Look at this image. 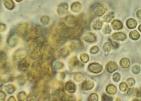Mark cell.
I'll list each match as a JSON object with an SVG mask.
<instances>
[{"instance_id": "cell-9", "label": "cell", "mask_w": 141, "mask_h": 101, "mask_svg": "<svg viewBox=\"0 0 141 101\" xmlns=\"http://www.w3.org/2000/svg\"><path fill=\"white\" fill-rule=\"evenodd\" d=\"M88 70L93 73H97L101 72L103 69V67L99 64L96 63H91L89 65Z\"/></svg>"}, {"instance_id": "cell-57", "label": "cell", "mask_w": 141, "mask_h": 101, "mask_svg": "<svg viewBox=\"0 0 141 101\" xmlns=\"http://www.w3.org/2000/svg\"><path fill=\"white\" fill-rule=\"evenodd\" d=\"M139 31H140V32H141V25L139 26Z\"/></svg>"}, {"instance_id": "cell-45", "label": "cell", "mask_w": 141, "mask_h": 101, "mask_svg": "<svg viewBox=\"0 0 141 101\" xmlns=\"http://www.w3.org/2000/svg\"><path fill=\"white\" fill-rule=\"evenodd\" d=\"M120 75L118 73H115L114 74L113 76V80L115 82H117L120 80Z\"/></svg>"}, {"instance_id": "cell-20", "label": "cell", "mask_w": 141, "mask_h": 101, "mask_svg": "<svg viewBox=\"0 0 141 101\" xmlns=\"http://www.w3.org/2000/svg\"><path fill=\"white\" fill-rule=\"evenodd\" d=\"M70 50L67 47H64V48H61L59 51H58V54L60 56L65 57H67L70 53Z\"/></svg>"}, {"instance_id": "cell-47", "label": "cell", "mask_w": 141, "mask_h": 101, "mask_svg": "<svg viewBox=\"0 0 141 101\" xmlns=\"http://www.w3.org/2000/svg\"><path fill=\"white\" fill-rule=\"evenodd\" d=\"M102 101H112V98L109 97L105 94H103L102 97Z\"/></svg>"}, {"instance_id": "cell-24", "label": "cell", "mask_w": 141, "mask_h": 101, "mask_svg": "<svg viewBox=\"0 0 141 101\" xmlns=\"http://www.w3.org/2000/svg\"><path fill=\"white\" fill-rule=\"evenodd\" d=\"M4 3L6 8L8 10H12L14 8V3L12 0H4Z\"/></svg>"}, {"instance_id": "cell-34", "label": "cell", "mask_w": 141, "mask_h": 101, "mask_svg": "<svg viewBox=\"0 0 141 101\" xmlns=\"http://www.w3.org/2000/svg\"><path fill=\"white\" fill-rule=\"evenodd\" d=\"M74 79L75 81L79 82L82 81L83 79V75L80 72H77L75 73L74 76Z\"/></svg>"}, {"instance_id": "cell-38", "label": "cell", "mask_w": 141, "mask_h": 101, "mask_svg": "<svg viewBox=\"0 0 141 101\" xmlns=\"http://www.w3.org/2000/svg\"><path fill=\"white\" fill-rule=\"evenodd\" d=\"M40 21L43 25H48L50 22V18L48 16H44L41 18Z\"/></svg>"}, {"instance_id": "cell-4", "label": "cell", "mask_w": 141, "mask_h": 101, "mask_svg": "<svg viewBox=\"0 0 141 101\" xmlns=\"http://www.w3.org/2000/svg\"><path fill=\"white\" fill-rule=\"evenodd\" d=\"M29 76L32 79H37L41 78L42 72L38 65L34 64L29 72Z\"/></svg>"}, {"instance_id": "cell-1", "label": "cell", "mask_w": 141, "mask_h": 101, "mask_svg": "<svg viewBox=\"0 0 141 101\" xmlns=\"http://www.w3.org/2000/svg\"><path fill=\"white\" fill-rule=\"evenodd\" d=\"M42 44L40 43H36L34 44L30 53V57L34 60H36L42 57Z\"/></svg>"}, {"instance_id": "cell-29", "label": "cell", "mask_w": 141, "mask_h": 101, "mask_svg": "<svg viewBox=\"0 0 141 101\" xmlns=\"http://www.w3.org/2000/svg\"><path fill=\"white\" fill-rule=\"evenodd\" d=\"M61 101H75V96L67 94H63L60 97Z\"/></svg>"}, {"instance_id": "cell-14", "label": "cell", "mask_w": 141, "mask_h": 101, "mask_svg": "<svg viewBox=\"0 0 141 101\" xmlns=\"http://www.w3.org/2000/svg\"><path fill=\"white\" fill-rule=\"evenodd\" d=\"M65 88L69 93H74L76 90L75 85L71 81H68L65 83Z\"/></svg>"}, {"instance_id": "cell-31", "label": "cell", "mask_w": 141, "mask_h": 101, "mask_svg": "<svg viewBox=\"0 0 141 101\" xmlns=\"http://www.w3.org/2000/svg\"><path fill=\"white\" fill-rule=\"evenodd\" d=\"M120 65L122 68H128L130 66V61L127 58H123L120 61Z\"/></svg>"}, {"instance_id": "cell-6", "label": "cell", "mask_w": 141, "mask_h": 101, "mask_svg": "<svg viewBox=\"0 0 141 101\" xmlns=\"http://www.w3.org/2000/svg\"><path fill=\"white\" fill-rule=\"evenodd\" d=\"M27 52L25 49L23 48H19L17 50L15 51L13 54L14 60H17L24 59L27 57Z\"/></svg>"}, {"instance_id": "cell-39", "label": "cell", "mask_w": 141, "mask_h": 101, "mask_svg": "<svg viewBox=\"0 0 141 101\" xmlns=\"http://www.w3.org/2000/svg\"><path fill=\"white\" fill-rule=\"evenodd\" d=\"M64 64L61 61H57L55 62L54 67L56 69H61L64 67Z\"/></svg>"}, {"instance_id": "cell-55", "label": "cell", "mask_w": 141, "mask_h": 101, "mask_svg": "<svg viewBox=\"0 0 141 101\" xmlns=\"http://www.w3.org/2000/svg\"><path fill=\"white\" fill-rule=\"evenodd\" d=\"M8 101H16L14 97H13V96H11V97H10L9 98V99H8Z\"/></svg>"}, {"instance_id": "cell-8", "label": "cell", "mask_w": 141, "mask_h": 101, "mask_svg": "<svg viewBox=\"0 0 141 101\" xmlns=\"http://www.w3.org/2000/svg\"><path fill=\"white\" fill-rule=\"evenodd\" d=\"M63 88L62 83L59 81H55L50 89L51 93L54 95H58L59 94H61Z\"/></svg>"}, {"instance_id": "cell-7", "label": "cell", "mask_w": 141, "mask_h": 101, "mask_svg": "<svg viewBox=\"0 0 141 101\" xmlns=\"http://www.w3.org/2000/svg\"><path fill=\"white\" fill-rule=\"evenodd\" d=\"M28 28V24L27 23L21 24L17 27L16 33L18 36L23 37L26 34Z\"/></svg>"}, {"instance_id": "cell-32", "label": "cell", "mask_w": 141, "mask_h": 101, "mask_svg": "<svg viewBox=\"0 0 141 101\" xmlns=\"http://www.w3.org/2000/svg\"><path fill=\"white\" fill-rule=\"evenodd\" d=\"M27 94L26 92L24 91H21L17 94V98L19 101H25L27 99Z\"/></svg>"}, {"instance_id": "cell-2", "label": "cell", "mask_w": 141, "mask_h": 101, "mask_svg": "<svg viewBox=\"0 0 141 101\" xmlns=\"http://www.w3.org/2000/svg\"><path fill=\"white\" fill-rule=\"evenodd\" d=\"M63 23L70 28H76L79 27V22L77 17L73 15H69L65 17Z\"/></svg>"}, {"instance_id": "cell-44", "label": "cell", "mask_w": 141, "mask_h": 101, "mask_svg": "<svg viewBox=\"0 0 141 101\" xmlns=\"http://www.w3.org/2000/svg\"><path fill=\"white\" fill-rule=\"evenodd\" d=\"M140 70H141V69H140V67H139V66H134L132 68V72L135 74L139 73L140 72Z\"/></svg>"}, {"instance_id": "cell-48", "label": "cell", "mask_w": 141, "mask_h": 101, "mask_svg": "<svg viewBox=\"0 0 141 101\" xmlns=\"http://www.w3.org/2000/svg\"><path fill=\"white\" fill-rule=\"evenodd\" d=\"M127 82L130 86H133L135 84V80L133 78H129L127 80Z\"/></svg>"}, {"instance_id": "cell-54", "label": "cell", "mask_w": 141, "mask_h": 101, "mask_svg": "<svg viewBox=\"0 0 141 101\" xmlns=\"http://www.w3.org/2000/svg\"><path fill=\"white\" fill-rule=\"evenodd\" d=\"M134 89H132V88H130V89H129L128 91V94L129 95H131V94H132L134 92Z\"/></svg>"}, {"instance_id": "cell-56", "label": "cell", "mask_w": 141, "mask_h": 101, "mask_svg": "<svg viewBox=\"0 0 141 101\" xmlns=\"http://www.w3.org/2000/svg\"><path fill=\"white\" fill-rule=\"evenodd\" d=\"M36 97H35L34 96H31L29 98V99H28V101H31V99H32V101H34V100H35L34 99H35Z\"/></svg>"}, {"instance_id": "cell-27", "label": "cell", "mask_w": 141, "mask_h": 101, "mask_svg": "<svg viewBox=\"0 0 141 101\" xmlns=\"http://www.w3.org/2000/svg\"><path fill=\"white\" fill-rule=\"evenodd\" d=\"M5 89L6 92L9 94L13 93L16 90L15 87L12 84H9L6 86Z\"/></svg>"}, {"instance_id": "cell-5", "label": "cell", "mask_w": 141, "mask_h": 101, "mask_svg": "<svg viewBox=\"0 0 141 101\" xmlns=\"http://www.w3.org/2000/svg\"><path fill=\"white\" fill-rule=\"evenodd\" d=\"M43 31V29L41 26H36L31 29L29 32V37L31 38H38L41 36Z\"/></svg>"}, {"instance_id": "cell-46", "label": "cell", "mask_w": 141, "mask_h": 101, "mask_svg": "<svg viewBox=\"0 0 141 101\" xmlns=\"http://www.w3.org/2000/svg\"><path fill=\"white\" fill-rule=\"evenodd\" d=\"M113 16L112 14H109L105 16L104 17V19L105 22H109L111 21V19L113 18Z\"/></svg>"}, {"instance_id": "cell-19", "label": "cell", "mask_w": 141, "mask_h": 101, "mask_svg": "<svg viewBox=\"0 0 141 101\" xmlns=\"http://www.w3.org/2000/svg\"><path fill=\"white\" fill-rule=\"evenodd\" d=\"M67 47L68 48L70 51H74L78 49L80 47V44L76 41H71L67 44Z\"/></svg>"}, {"instance_id": "cell-12", "label": "cell", "mask_w": 141, "mask_h": 101, "mask_svg": "<svg viewBox=\"0 0 141 101\" xmlns=\"http://www.w3.org/2000/svg\"><path fill=\"white\" fill-rule=\"evenodd\" d=\"M82 38L84 41L88 43L94 42L96 40L95 35L91 32H86L84 33L82 36Z\"/></svg>"}, {"instance_id": "cell-42", "label": "cell", "mask_w": 141, "mask_h": 101, "mask_svg": "<svg viewBox=\"0 0 141 101\" xmlns=\"http://www.w3.org/2000/svg\"><path fill=\"white\" fill-rule=\"evenodd\" d=\"M120 90L122 92H125L126 91L128 88V86L126 83H122L120 85Z\"/></svg>"}, {"instance_id": "cell-33", "label": "cell", "mask_w": 141, "mask_h": 101, "mask_svg": "<svg viewBox=\"0 0 141 101\" xmlns=\"http://www.w3.org/2000/svg\"><path fill=\"white\" fill-rule=\"evenodd\" d=\"M140 37V34L136 31H133L130 33V37L131 39L134 40H137L139 39Z\"/></svg>"}, {"instance_id": "cell-3", "label": "cell", "mask_w": 141, "mask_h": 101, "mask_svg": "<svg viewBox=\"0 0 141 101\" xmlns=\"http://www.w3.org/2000/svg\"><path fill=\"white\" fill-rule=\"evenodd\" d=\"M54 50L51 47L48 45L43 46L42 49V57L44 60L47 61L51 58L54 55Z\"/></svg>"}, {"instance_id": "cell-52", "label": "cell", "mask_w": 141, "mask_h": 101, "mask_svg": "<svg viewBox=\"0 0 141 101\" xmlns=\"http://www.w3.org/2000/svg\"><path fill=\"white\" fill-rule=\"evenodd\" d=\"M137 16L138 18L141 19V10H139L137 12Z\"/></svg>"}, {"instance_id": "cell-28", "label": "cell", "mask_w": 141, "mask_h": 101, "mask_svg": "<svg viewBox=\"0 0 141 101\" xmlns=\"http://www.w3.org/2000/svg\"><path fill=\"white\" fill-rule=\"evenodd\" d=\"M17 82L20 86L25 84L27 81V78L25 75H21L17 77Z\"/></svg>"}, {"instance_id": "cell-37", "label": "cell", "mask_w": 141, "mask_h": 101, "mask_svg": "<svg viewBox=\"0 0 141 101\" xmlns=\"http://www.w3.org/2000/svg\"><path fill=\"white\" fill-rule=\"evenodd\" d=\"M7 59V56L5 52L2 51L1 52V65H3L6 63V60Z\"/></svg>"}, {"instance_id": "cell-25", "label": "cell", "mask_w": 141, "mask_h": 101, "mask_svg": "<svg viewBox=\"0 0 141 101\" xmlns=\"http://www.w3.org/2000/svg\"><path fill=\"white\" fill-rule=\"evenodd\" d=\"M111 25L113 29L115 30H120L122 27V22L119 20H114L112 22Z\"/></svg>"}, {"instance_id": "cell-40", "label": "cell", "mask_w": 141, "mask_h": 101, "mask_svg": "<svg viewBox=\"0 0 141 101\" xmlns=\"http://www.w3.org/2000/svg\"><path fill=\"white\" fill-rule=\"evenodd\" d=\"M98 96L96 93H92L89 97L88 100L90 101H97L98 100Z\"/></svg>"}, {"instance_id": "cell-21", "label": "cell", "mask_w": 141, "mask_h": 101, "mask_svg": "<svg viewBox=\"0 0 141 101\" xmlns=\"http://www.w3.org/2000/svg\"><path fill=\"white\" fill-rule=\"evenodd\" d=\"M112 37L114 40L118 41H124L126 38V36L125 33L122 32L116 33L113 34Z\"/></svg>"}, {"instance_id": "cell-16", "label": "cell", "mask_w": 141, "mask_h": 101, "mask_svg": "<svg viewBox=\"0 0 141 101\" xmlns=\"http://www.w3.org/2000/svg\"><path fill=\"white\" fill-rule=\"evenodd\" d=\"M105 9L103 6H96L93 9V12L95 15L101 16L105 12Z\"/></svg>"}, {"instance_id": "cell-13", "label": "cell", "mask_w": 141, "mask_h": 101, "mask_svg": "<svg viewBox=\"0 0 141 101\" xmlns=\"http://www.w3.org/2000/svg\"><path fill=\"white\" fill-rule=\"evenodd\" d=\"M42 71L43 73L46 76H51L52 74V70L50 65L48 63H44L42 65Z\"/></svg>"}, {"instance_id": "cell-30", "label": "cell", "mask_w": 141, "mask_h": 101, "mask_svg": "<svg viewBox=\"0 0 141 101\" xmlns=\"http://www.w3.org/2000/svg\"><path fill=\"white\" fill-rule=\"evenodd\" d=\"M107 92L110 94H114L117 91L116 88L113 85H109L106 89Z\"/></svg>"}, {"instance_id": "cell-22", "label": "cell", "mask_w": 141, "mask_h": 101, "mask_svg": "<svg viewBox=\"0 0 141 101\" xmlns=\"http://www.w3.org/2000/svg\"><path fill=\"white\" fill-rule=\"evenodd\" d=\"M82 5L78 2L74 3L71 6V9L74 12H80L82 10Z\"/></svg>"}, {"instance_id": "cell-51", "label": "cell", "mask_w": 141, "mask_h": 101, "mask_svg": "<svg viewBox=\"0 0 141 101\" xmlns=\"http://www.w3.org/2000/svg\"><path fill=\"white\" fill-rule=\"evenodd\" d=\"M6 26L4 24H1L0 25V32H2V31H4L6 30Z\"/></svg>"}, {"instance_id": "cell-15", "label": "cell", "mask_w": 141, "mask_h": 101, "mask_svg": "<svg viewBox=\"0 0 141 101\" xmlns=\"http://www.w3.org/2000/svg\"><path fill=\"white\" fill-rule=\"evenodd\" d=\"M68 6L67 4L63 3L58 6L57 9L58 13L60 15H62L67 12Z\"/></svg>"}, {"instance_id": "cell-41", "label": "cell", "mask_w": 141, "mask_h": 101, "mask_svg": "<svg viewBox=\"0 0 141 101\" xmlns=\"http://www.w3.org/2000/svg\"><path fill=\"white\" fill-rule=\"evenodd\" d=\"M111 43L109 42H107L105 43L103 46V50L106 52H109L111 50Z\"/></svg>"}, {"instance_id": "cell-11", "label": "cell", "mask_w": 141, "mask_h": 101, "mask_svg": "<svg viewBox=\"0 0 141 101\" xmlns=\"http://www.w3.org/2000/svg\"><path fill=\"white\" fill-rule=\"evenodd\" d=\"M80 64V62L77 59L75 56H73L69 59L68 65L69 69L73 70L74 68L77 67Z\"/></svg>"}, {"instance_id": "cell-36", "label": "cell", "mask_w": 141, "mask_h": 101, "mask_svg": "<svg viewBox=\"0 0 141 101\" xmlns=\"http://www.w3.org/2000/svg\"><path fill=\"white\" fill-rule=\"evenodd\" d=\"M80 59L82 62L84 63H87L89 60V57L87 54H82L80 56Z\"/></svg>"}, {"instance_id": "cell-10", "label": "cell", "mask_w": 141, "mask_h": 101, "mask_svg": "<svg viewBox=\"0 0 141 101\" xmlns=\"http://www.w3.org/2000/svg\"><path fill=\"white\" fill-rule=\"evenodd\" d=\"M30 66V62L26 59H24L19 63L18 68L20 71H27L29 69Z\"/></svg>"}, {"instance_id": "cell-18", "label": "cell", "mask_w": 141, "mask_h": 101, "mask_svg": "<svg viewBox=\"0 0 141 101\" xmlns=\"http://www.w3.org/2000/svg\"><path fill=\"white\" fill-rule=\"evenodd\" d=\"M94 83L92 81L90 80L84 81L82 83V88L84 90H90L94 88Z\"/></svg>"}, {"instance_id": "cell-53", "label": "cell", "mask_w": 141, "mask_h": 101, "mask_svg": "<svg viewBox=\"0 0 141 101\" xmlns=\"http://www.w3.org/2000/svg\"><path fill=\"white\" fill-rule=\"evenodd\" d=\"M111 45L113 46V47L115 48H118V44L117 43L115 42H111Z\"/></svg>"}, {"instance_id": "cell-26", "label": "cell", "mask_w": 141, "mask_h": 101, "mask_svg": "<svg viewBox=\"0 0 141 101\" xmlns=\"http://www.w3.org/2000/svg\"><path fill=\"white\" fill-rule=\"evenodd\" d=\"M127 25L129 29H134L137 26V22L134 19H130L127 21Z\"/></svg>"}, {"instance_id": "cell-35", "label": "cell", "mask_w": 141, "mask_h": 101, "mask_svg": "<svg viewBox=\"0 0 141 101\" xmlns=\"http://www.w3.org/2000/svg\"><path fill=\"white\" fill-rule=\"evenodd\" d=\"M102 26V22L100 20H98L93 25V28L96 30H99L101 28Z\"/></svg>"}, {"instance_id": "cell-58", "label": "cell", "mask_w": 141, "mask_h": 101, "mask_svg": "<svg viewBox=\"0 0 141 101\" xmlns=\"http://www.w3.org/2000/svg\"><path fill=\"white\" fill-rule=\"evenodd\" d=\"M16 1H17V2H20V1H22L23 0H15Z\"/></svg>"}, {"instance_id": "cell-23", "label": "cell", "mask_w": 141, "mask_h": 101, "mask_svg": "<svg viewBox=\"0 0 141 101\" xmlns=\"http://www.w3.org/2000/svg\"><path fill=\"white\" fill-rule=\"evenodd\" d=\"M18 40L15 37L11 36L8 40V44L10 47H15L18 43Z\"/></svg>"}, {"instance_id": "cell-17", "label": "cell", "mask_w": 141, "mask_h": 101, "mask_svg": "<svg viewBox=\"0 0 141 101\" xmlns=\"http://www.w3.org/2000/svg\"><path fill=\"white\" fill-rule=\"evenodd\" d=\"M105 68L108 72L111 73L117 69L118 66L115 62H111L107 64Z\"/></svg>"}, {"instance_id": "cell-49", "label": "cell", "mask_w": 141, "mask_h": 101, "mask_svg": "<svg viewBox=\"0 0 141 101\" xmlns=\"http://www.w3.org/2000/svg\"><path fill=\"white\" fill-rule=\"evenodd\" d=\"M6 95L4 92L1 90L0 92V100L1 101H4L6 99Z\"/></svg>"}, {"instance_id": "cell-50", "label": "cell", "mask_w": 141, "mask_h": 101, "mask_svg": "<svg viewBox=\"0 0 141 101\" xmlns=\"http://www.w3.org/2000/svg\"><path fill=\"white\" fill-rule=\"evenodd\" d=\"M111 31V28L109 25H107L105 27L104 29V32L105 33H109Z\"/></svg>"}, {"instance_id": "cell-43", "label": "cell", "mask_w": 141, "mask_h": 101, "mask_svg": "<svg viewBox=\"0 0 141 101\" xmlns=\"http://www.w3.org/2000/svg\"><path fill=\"white\" fill-rule=\"evenodd\" d=\"M99 47L97 46H94L90 49V52L92 54H95L99 52Z\"/></svg>"}]
</instances>
